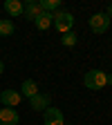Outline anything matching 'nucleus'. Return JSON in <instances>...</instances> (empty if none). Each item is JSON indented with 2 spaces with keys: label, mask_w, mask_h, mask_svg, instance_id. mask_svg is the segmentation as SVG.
Instances as JSON below:
<instances>
[{
  "label": "nucleus",
  "mask_w": 112,
  "mask_h": 125,
  "mask_svg": "<svg viewBox=\"0 0 112 125\" xmlns=\"http://www.w3.org/2000/svg\"><path fill=\"white\" fill-rule=\"evenodd\" d=\"M83 83H85L87 89H103L108 85V72H103V69H90L83 76Z\"/></svg>",
  "instance_id": "f257e3e1"
},
{
  "label": "nucleus",
  "mask_w": 112,
  "mask_h": 125,
  "mask_svg": "<svg viewBox=\"0 0 112 125\" xmlns=\"http://www.w3.org/2000/svg\"><path fill=\"white\" fill-rule=\"evenodd\" d=\"M54 27L61 31V34H67V31H72V27H74V16L70 13V11H56L54 13Z\"/></svg>",
  "instance_id": "f03ea898"
},
{
  "label": "nucleus",
  "mask_w": 112,
  "mask_h": 125,
  "mask_svg": "<svg viewBox=\"0 0 112 125\" xmlns=\"http://www.w3.org/2000/svg\"><path fill=\"white\" fill-rule=\"evenodd\" d=\"M110 18L105 16V11L103 13H92L90 18H87V25H90V29L94 31V34H105V31L110 29Z\"/></svg>",
  "instance_id": "7ed1b4c3"
},
{
  "label": "nucleus",
  "mask_w": 112,
  "mask_h": 125,
  "mask_svg": "<svg viewBox=\"0 0 112 125\" xmlns=\"http://www.w3.org/2000/svg\"><path fill=\"white\" fill-rule=\"evenodd\" d=\"M43 121L45 125H65V118H63V112L58 107H47L43 112Z\"/></svg>",
  "instance_id": "20e7f679"
},
{
  "label": "nucleus",
  "mask_w": 112,
  "mask_h": 125,
  "mask_svg": "<svg viewBox=\"0 0 112 125\" xmlns=\"http://www.w3.org/2000/svg\"><path fill=\"white\" fill-rule=\"evenodd\" d=\"M29 105L31 109H36V112H45L47 107H52V98H50V94H36V96H31L29 98Z\"/></svg>",
  "instance_id": "39448f33"
},
{
  "label": "nucleus",
  "mask_w": 112,
  "mask_h": 125,
  "mask_svg": "<svg viewBox=\"0 0 112 125\" xmlns=\"http://www.w3.org/2000/svg\"><path fill=\"white\" fill-rule=\"evenodd\" d=\"M40 13H43V9L38 5V0H27V2H23V16L27 20H36Z\"/></svg>",
  "instance_id": "423d86ee"
},
{
  "label": "nucleus",
  "mask_w": 112,
  "mask_h": 125,
  "mask_svg": "<svg viewBox=\"0 0 112 125\" xmlns=\"http://www.w3.org/2000/svg\"><path fill=\"white\" fill-rule=\"evenodd\" d=\"M20 92H16V89H2V94H0V103H2L5 107H13L20 103Z\"/></svg>",
  "instance_id": "0eeeda50"
},
{
  "label": "nucleus",
  "mask_w": 112,
  "mask_h": 125,
  "mask_svg": "<svg viewBox=\"0 0 112 125\" xmlns=\"http://www.w3.org/2000/svg\"><path fill=\"white\" fill-rule=\"evenodd\" d=\"M20 116L13 107H0V125H18Z\"/></svg>",
  "instance_id": "6e6552de"
},
{
  "label": "nucleus",
  "mask_w": 112,
  "mask_h": 125,
  "mask_svg": "<svg viewBox=\"0 0 112 125\" xmlns=\"http://www.w3.org/2000/svg\"><path fill=\"white\" fill-rule=\"evenodd\" d=\"M36 94H38V85H36V81H31V78L23 81V85H20V96L31 98V96H36Z\"/></svg>",
  "instance_id": "1a4fd4ad"
},
{
  "label": "nucleus",
  "mask_w": 112,
  "mask_h": 125,
  "mask_svg": "<svg viewBox=\"0 0 112 125\" xmlns=\"http://www.w3.org/2000/svg\"><path fill=\"white\" fill-rule=\"evenodd\" d=\"M34 25H36V29H40V31H45V29H50L52 25H54V13H47V11H43L38 18L34 20Z\"/></svg>",
  "instance_id": "9d476101"
},
{
  "label": "nucleus",
  "mask_w": 112,
  "mask_h": 125,
  "mask_svg": "<svg viewBox=\"0 0 112 125\" xmlns=\"http://www.w3.org/2000/svg\"><path fill=\"white\" fill-rule=\"evenodd\" d=\"M5 11L11 16V18L23 16V2H20V0H7V2H5Z\"/></svg>",
  "instance_id": "9b49d317"
},
{
  "label": "nucleus",
  "mask_w": 112,
  "mask_h": 125,
  "mask_svg": "<svg viewBox=\"0 0 112 125\" xmlns=\"http://www.w3.org/2000/svg\"><path fill=\"white\" fill-rule=\"evenodd\" d=\"M40 9L43 11H47V13H56V11H61V0H40Z\"/></svg>",
  "instance_id": "f8f14e48"
},
{
  "label": "nucleus",
  "mask_w": 112,
  "mask_h": 125,
  "mask_svg": "<svg viewBox=\"0 0 112 125\" xmlns=\"http://www.w3.org/2000/svg\"><path fill=\"white\" fill-rule=\"evenodd\" d=\"M13 31H16V27H13V22L9 20V18H0V36H13Z\"/></svg>",
  "instance_id": "ddd939ff"
},
{
  "label": "nucleus",
  "mask_w": 112,
  "mask_h": 125,
  "mask_svg": "<svg viewBox=\"0 0 112 125\" xmlns=\"http://www.w3.org/2000/svg\"><path fill=\"white\" fill-rule=\"evenodd\" d=\"M61 42L65 45V47H74V45L78 42V36L74 34V31H67V34H63V36H61Z\"/></svg>",
  "instance_id": "4468645a"
},
{
  "label": "nucleus",
  "mask_w": 112,
  "mask_h": 125,
  "mask_svg": "<svg viewBox=\"0 0 112 125\" xmlns=\"http://www.w3.org/2000/svg\"><path fill=\"white\" fill-rule=\"evenodd\" d=\"M105 16H108L110 20H112V5H108V9H105Z\"/></svg>",
  "instance_id": "2eb2a0df"
},
{
  "label": "nucleus",
  "mask_w": 112,
  "mask_h": 125,
  "mask_svg": "<svg viewBox=\"0 0 112 125\" xmlns=\"http://www.w3.org/2000/svg\"><path fill=\"white\" fill-rule=\"evenodd\" d=\"M2 72H5V62L0 60V74H2Z\"/></svg>",
  "instance_id": "dca6fc26"
},
{
  "label": "nucleus",
  "mask_w": 112,
  "mask_h": 125,
  "mask_svg": "<svg viewBox=\"0 0 112 125\" xmlns=\"http://www.w3.org/2000/svg\"><path fill=\"white\" fill-rule=\"evenodd\" d=\"M108 85H112V74H108Z\"/></svg>",
  "instance_id": "f3484780"
}]
</instances>
